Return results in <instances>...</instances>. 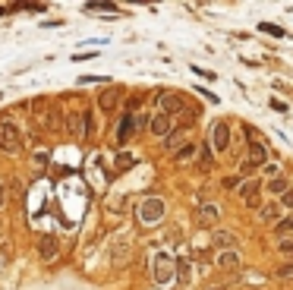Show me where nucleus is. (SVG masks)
Masks as SVG:
<instances>
[{
	"instance_id": "f257e3e1",
	"label": "nucleus",
	"mask_w": 293,
	"mask_h": 290,
	"mask_svg": "<svg viewBox=\"0 0 293 290\" xmlns=\"http://www.w3.org/2000/svg\"><path fill=\"white\" fill-rule=\"evenodd\" d=\"M164 211H167L164 199L148 195V199H142V205H139V211H136V218H139L142 227H154V224H161V221H164Z\"/></svg>"
},
{
	"instance_id": "f03ea898",
	"label": "nucleus",
	"mask_w": 293,
	"mask_h": 290,
	"mask_svg": "<svg viewBox=\"0 0 293 290\" xmlns=\"http://www.w3.org/2000/svg\"><path fill=\"white\" fill-rule=\"evenodd\" d=\"M0 148L10 151V155H16V151L22 148V133H19V126L10 123V120L0 123Z\"/></svg>"
},
{
	"instance_id": "7ed1b4c3",
	"label": "nucleus",
	"mask_w": 293,
	"mask_h": 290,
	"mask_svg": "<svg viewBox=\"0 0 293 290\" xmlns=\"http://www.w3.org/2000/svg\"><path fill=\"white\" fill-rule=\"evenodd\" d=\"M174 278H177V262L170 259L167 252H158V255H154V281L164 287V284H170Z\"/></svg>"
},
{
	"instance_id": "20e7f679",
	"label": "nucleus",
	"mask_w": 293,
	"mask_h": 290,
	"mask_svg": "<svg viewBox=\"0 0 293 290\" xmlns=\"http://www.w3.org/2000/svg\"><path fill=\"white\" fill-rule=\"evenodd\" d=\"M158 107H161V114L174 117V114H183V110H186V101L180 95H174V92H161V95H158Z\"/></svg>"
},
{
	"instance_id": "39448f33",
	"label": "nucleus",
	"mask_w": 293,
	"mask_h": 290,
	"mask_svg": "<svg viewBox=\"0 0 293 290\" xmlns=\"http://www.w3.org/2000/svg\"><path fill=\"white\" fill-rule=\"evenodd\" d=\"M208 145H211L214 151H224V148L230 145V126L224 123V120L211 126V133H208Z\"/></svg>"
},
{
	"instance_id": "423d86ee",
	"label": "nucleus",
	"mask_w": 293,
	"mask_h": 290,
	"mask_svg": "<svg viewBox=\"0 0 293 290\" xmlns=\"http://www.w3.org/2000/svg\"><path fill=\"white\" fill-rule=\"evenodd\" d=\"M148 130L154 136H161V139H167L170 133H174V117H167V114H154L151 120H148Z\"/></svg>"
},
{
	"instance_id": "0eeeda50",
	"label": "nucleus",
	"mask_w": 293,
	"mask_h": 290,
	"mask_svg": "<svg viewBox=\"0 0 293 290\" xmlns=\"http://www.w3.org/2000/svg\"><path fill=\"white\" fill-rule=\"evenodd\" d=\"M211 243L218 246L221 252H227V249H234V246H237L240 240H237V234H234V230H214V234H211Z\"/></svg>"
},
{
	"instance_id": "6e6552de",
	"label": "nucleus",
	"mask_w": 293,
	"mask_h": 290,
	"mask_svg": "<svg viewBox=\"0 0 293 290\" xmlns=\"http://www.w3.org/2000/svg\"><path fill=\"white\" fill-rule=\"evenodd\" d=\"M38 252H41V259H45V262L57 259V252H60V240H57V237H41Z\"/></svg>"
},
{
	"instance_id": "1a4fd4ad",
	"label": "nucleus",
	"mask_w": 293,
	"mask_h": 290,
	"mask_svg": "<svg viewBox=\"0 0 293 290\" xmlns=\"http://www.w3.org/2000/svg\"><path fill=\"white\" fill-rule=\"evenodd\" d=\"M133 133H136V114H126L123 120H120V126H117V142H120V145H126Z\"/></svg>"
},
{
	"instance_id": "9d476101",
	"label": "nucleus",
	"mask_w": 293,
	"mask_h": 290,
	"mask_svg": "<svg viewBox=\"0 0 293 290\" xmlns=\"http://www.w3.org/2000/svg\"><path fill=\"white\" fill-rule=\"evenodd\" d=\"M218 218H221V208L214 205V202H205V205L199 208V224H202V227H211Z\"/></svg>"
},
{
	"instance_id": "9b49d317",
	"label": "nucleus",
	"mask_w": 293,
	"mask_h": 290,
	"mask_svg": "<svg viewBox=\"0 0 293 290\" xmlns=\"http://www.w3.org/2000/svg\"><path fill=\"white\" fill-rule=\"evenodd\" d=\"M278 218H281V205H278V202H268V205L258 208V221H262V224H278Z\"/></svg>"
},
{
	"instance_id": "f8f14e48",
	"label": "nucleus",
	"mask_w": 293,
	"mask_h": 290,
	"mask_svg": "<svg viewBox=\"0 0 293 290\" xmlns=\"http://www.w3.org/2000/svg\"><path fill=\"white\" fill-rule=\"evenodd\" d=\"M66 126H70V136H76V139H85V133H89V126H85V114H70Z\"/></svg>"
},
{
	"instance_id": "ddd939ff",
	"label": "nucleus",
	"mask_w": 293,
	"mask_h": 290,
	"mask_svg": "<svg viewBox=\"0 0 293 290\" xmlns=\"http://www.w3.org/2000/svg\"><path fill=\"white\" fill-rule=\"evenodd\" d=\"M265 158H268V148H265L262 142H249V158L246 161H252L255 167H265Z\"/></svg>"
},
{
	"instance_id": "4468645a",
	"label": "nucleus",
	"mask_w": 293,
	"mask_h": 290,
	"mask_svg": "<svg viewBox=\"0 0 293 290\" xmlns=\"http://www.w3.org/2000/svg\"><path fill=\"white\" fill-rule=\"evenodd\" d=\"M117 101H120V89H107V92H101V95H98V107L101 110H114Z\"/></svg>"
},
{
	"instance_id": "2eb2a0df",
	"label": "nucleus",
	"mask_w": 293,
	"mask_h": 290,
	"mask_svg": "<svg viewBox=\"0 0 293 290\" xmlns=\"http://www.w3.org/2000/svg\"><path fill=\"white\" fill-rule=\"evenodd\" d=\"M240 262H243V259H240V252H237V249H227V252H221V255H218V268H237Z\"/></svg>"
},
{
	"instance_id": "dca6fc26",
	"label": "nucleus",
	"mask_w": 293,
	"mask_h": 290,
	"mask_svg": "<svg viewBox=\"0 0 293 290\" xmlns=\"http://www.w3.org/2000/svg\"><path fill=\"white\" fill-rule=\"evenodd\" d=\"M274 234H278L281 240H284V237H293V211H290L287 218H281L278 224H274Z\"/></svg>"
},
{
	"instance_id": "f3484780",
	"label": "nucleus",
	"mask_w": 293,
	"mask_h": 290,
	"mask_svg": "<svg viewBox=\"0 0 293 290\" xmlns=\"http://www.w3.org/2000/svg\"><path fill=\"white\" fill-rule=\"evenodd\" d=\"M290 190V183L284 180V177H274V180H268V186H265V193H271V195H284Z\"/></svg>"
},
{
	"instance_id": "a211bd4d",
	"label": "nucleus",
	"mask_w": 293,
	"mask_h": 290,
	"mask_svg": "<svg viewBox=\"0 0 293 290\" xmlns=\"http://www.w3.org/2000/svg\"><path fill=\"white\" fill-rule=\"evenodd\" d=\"M183 145H186V142H183V133H170L167 139H164V148H167V151H174V155H177L180 148H183Z\"/></svg>"
},
{
	"instance_id": "6ab92c4d",
	"label": "nucleus",
	"mask_w": 293,
	"mask_h": 290,
	"mask_svg": "<svg viewBox=\"0 0 293 290\" xmlns=\"http://www.w3.org/2000/svg\"><path fill=\"white\" fill-rule=\"evenodd\" d=\"M126 255H129V240H120V243L114 246V255H110V259H114V265H120Z\"/></svg>"
},
{
	"instance_id": "aec40b11",
	"label": "nucleus",
	"mask_w": 293,
	"mask_h": 290,
	"mask_svg": "<svg viewBox=\"0 0 293 290\" xmlns=\"http://www.w3.org/2000/svg\"><path fill=\"white\" fill-rule=\"evenodd\" d=\"M240 193H243V199H255L258 195V180H243L240 183Z\"/></svg>"
},
{
	"instance_id": "412c9836",
	"label": "nucleus",
	"mask_w": 293,
	"mask_h": 290,
	"mask_svg": "<svg viewBox=\"0 0 293 290\" xmlns=\"http://www.w3.org/2000/svg\"><path fill=\"white\" fill-rule=\"evenodd\" d=\"M174 158H177V161H193V158H195V142H186Z\"/></svg>"
},
{
	"instance_id": "4be33fe9",
	"label": "nucleus",
	"mask_w": 293,
	"mask_h": 290,
	"mask_svg": "<svg viewBox=\"0 0 293 290\" xmlns=\"http://www.w3.org/2000/svg\"><path fill=\"white\" fill-rule=\"evenodd\" d=\"M258 29H262L265 35H274V38H284V35H287V32H284L281 25H274V22H262V25H258Z\"/></svg>"
},
{
	"instance_id": "5701e85b",
	"label": "nucleus",
	"mask_w": 293,
	"mask_h": 290,
	"mask_svg": "<svg viewBox=\"0 0 293 290\" xmlns=\"http://www.w3.org/2000/svg\"><path fill=\"white\" fill-rule=\"evenodd\" d=\"M274 278H293V259L290 262H281V265L274 268Z\"/></svg>"
},
{
	"instance_id": "b1692460",
	"label": "nucleus",
	"mask_w": 293,
	"mask_h": 290,
	"mask_svg": "<svg viewBox=\"0 0 293 290\" xmlns=\"http://www.w3.org/2000/svg\"><path fill=\"white\" fill-rule=\"evenodd\" d=\"M45 107H48V98H35V101H32V114H35V117L45 114Z\"/></svg>"
},
{
	"instance_id": "393cba45",
	"label": "nucleus",
	"mask_w": 293,
	"mask_h": 290,
	"mask_svg": "<svg viewBox=\"0 0 293 290\" xmlns=\"http://www.w3.org/2000/svg\"><path fill=\"white\" fill-rule=\"evenodd\" d=\"M255 174V164L252 161H243V167H240V180H246V177H252Z\"/></svg>"
},
{
	"instance_id": "a878e982",
	"label": "nucleus",
	"mask_w": 293,
	"mask_h": 290,
	"mask_svg": "<svg viewBox=\"0 0 293 290\" xmlns=\"http://www.w3.org/2000/svg\"><path fill=\"white\" fill-rule=\"evenodd\" d=\"M265 174H268L271 180H274V177H281V164H278V161H268V164H265Z\"/></svg>"
},
{
	"instance_id": "bb28decb",
	"label": "nucleus",
	"mask_w": 293,
	"mask_h": 290,
	"mask_svg": "<svg viewBox=\"0 0 293 290\" xmlns=\"http://www.w3.org/2000/svg\"><path fill=\"white\" fill-rule=\"evenodd\" d=\"M278 249L281 252H293V237H284V240L278 243Z\"/></svg>"
},
{
	"instance_id": "cd10ccee",
	"label": "nucleus",
	"mask_w": 293,
	"mask_h": 290,
	"mask_svg": "<svg viewBox=\"0 0 293 290\" xmlns=\"http://www.w3.org/2000/svg\"><path fill=\"white\" fill-rule=\"evenodd\" d=\"M281 205L293 211V190H287V193H284V195H281Z\"/></svg>"
},
{
	"instance_id": "c85d7f7f",
	"label": "nucleus",
	"mask_w": 293,
	"mask_h": 290,
	"mask_svg": "<svg viewBox=\"0 0 293 290\" xmlns=\"http://www.w3.org/2000/svg\"><path fill=\"white\" fill-rule=\"evenodd\" d=\"M117 164H120V170H126L133 164V155H117Z\"/></svg>"
},
{
	"instance_id": "c756f323",
	"label": "nucleus",
	"mask_w": 293,
	"mask_h": 290,
	"mask_svg": "<svg viewBox=\"0 0 293 290\" xmlns=\"http://www.w3.org/2000/svg\"><path fill=\"white\" fill-rule=\"evenodd\" d=\"M240 183H243V180H240V177H227V180H224V190H237Z\"/></svg>"
},
{
	"instance_id": "7c9ffc66",
	"label": "nucleus",
	"mask_w": 293,
	"mask_h": 290,
	"mask_svg": "<svg viewBox=\"0 0 293 290\" xmlns=\"http://www.w3.org/2000/svg\"><path fill=\"white\" fill-rule=\"evenodd\" d=\"M177 268H180V271H177V275H180V278H183V281H189V265H186V262H180V265H177Z\"/></svg>"
},
{
	"instance_id": "2f4dec72",
	"label": "nucleus",
	"mask_w": 293,
	"mask_h": 290,
	"mask_svg": "<svg viewBox=\"0 0 293 290\" xmlns=\"http://www.w3.org/2000/svg\"><path fill=\"white\" fill-rule=\"evenodd\" d=\"M271 107H274V110H281V114H287V104H284V101H278V98L271 101Z\"/></svg>"
},
{
	"instance_id": "473e14b6",
	"label": "nucleus",
	"mask_w": 293,
	"mask_h": 290,
	"mask_svg": "<svg viewBox=\"0 0 293 290\" xmlns=\"http://www.w3.org/2000/svg\"><path fill=\"white\" fill-rule=\"evenodd\" d=\"M35 161H38V167H45V164H48V151H38Z\"/></svg>"
},
{
	"instance_id": "72a5a7b5",
	"label": "nucleus",
	"mask_w": 293,
	"mask_h": 290,
	"mask_svg": "<svg viewBox=\"0 0 293 290\" xmlns=\"http://www.w3.org/2000/svg\"><path fill=\"white\" fill-rule=\"evenodd\" d=\"M3 205H6V186L0 183V208H3Z\"/></svg>"
},
{
	"instance_id": "f704fd0d",
	"label": "nucleus",
	"mask_w": 293,
	"mask_h": 290,
	"mask_svg": "<svg viewBox=\"0 0 293 290\" xmlns=\"http://www.w3.org/2000/svg\"><path fill=\"white\" fill-rule=\"evenodd\" d=\"M208 290H227V287H208Z\"/></svg>"
},
{
	"instance_id": "c9c22d12",
	"label": "nucleus",
	"mask_w": 293,
	"mask_h": 290,
	"mask_svg": "<svg viewBox=\"0 0 293 290\" xmlns=\"http://www.w3.org/2000/svg\"><path fill=\"white\" fill-rule=\"evenodd\" d=\"M3 13H6V6H0V16H3Z\"/></svg>"
}]
</instances>
